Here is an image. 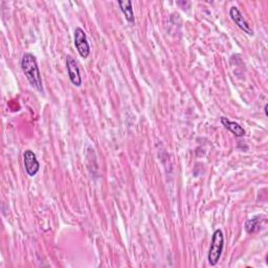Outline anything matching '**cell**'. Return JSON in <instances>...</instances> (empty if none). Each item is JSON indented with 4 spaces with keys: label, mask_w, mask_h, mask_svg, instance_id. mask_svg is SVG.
<instances>
[{
    "label": "cell",
    "mask_w": 268,
    "mask_h": 268,
    "mask_svg": "<svg viewBox=\"0 0 268 268\" xmlns=\"http://www.w3.org/2000/svg\"><path fill=\"white\" fill-rule=\"evenodd\" d=\"M267 108H268V105L266 104V105H265V107H264V111H265V116H266V117L268 116V112H267Z\"/></svg>",
    "instance_id": "10"
},
{
    "label": "cell",
    "mask_w": 268,
    "mask_h": 268,
    "mask_svg": "<svg viewBox=\"0 0 268 268\" xmlns=\"http://www.w3.org/2000/svg\"><path fill=\"white\" fill-rule=\"evenodd\" d=\"M66 68H67L70 82L75 87H80L82 85V76H81L80 69H79L78 67L75 60L71 56L66 57Z\"/></svg>",
    "instance_id": "5"
},
{
    "label": "cell",
    "mask_w": 268,
    "mask_h": 268,
    "mask_svg": "<svg viewBox=\"0 0 268 268\" xmlns=\"http://www.w3.org/2000/svg\"><path fill=\"white\" fill-rule=\"evenodd\" d=\"M229 16L232 17L233 21L238 25V27L240 29H242L244 33H246L249 36H254V30L253 28L250 27V25L248 24V22L245 20V18L243 17V15L241 14V12L239 11V9L237 7H232L229 10Z\"/></svg>",
    "instance_id": "6"
},
{
    "label": "cell",
    "mask_w": 268,
    "mask_h": 268,
    "mask_svg": "<svg viewBox=\"0 0 268 268\" xmlns=\"http://www.w3.org/2000/svg\"><path fill=\"white\" fill-rule=\"evenodd\" d=\"M23 163H24V168H25L27 175L30 177L36 176L37 173L39 172V169H40V164L37 160L36 154L30 150L24 151Z\"/></svg>",
    "instance_id": "4"
},
{
    "label": "cell",
    "mask_w": 268,
    "mask_h": 268,
    "mask_svg": "<svg viewBox=\"0 0 268 268\" xmlns=\"http://www.w3.org/2000/svg\"><path fill=\"white\" fill-rule=\"evenodd\" d=\"M224 247V235L221 229H216L213 234L211 246L208 254V261L211 266H216L221 258Z\"/></svg>",
    "instance_id": "2"
},
{
    "label": "cell",
    "mask_w": 268,
    "mask_h": 268,
    "mask_svg": "<svg viewBox=\"0 0 268 268\" xmlns=\"http://www.w3.org/2000/svg\"><path fill=\"white\" fill-rule=\"evenodd\" d=\"M259 225H260V216H256L254 218L246 220L244 228L248 234H254L258 231Z\"/></svg>",
    "instance_id": "9"
},
{
    "label": "cell",
    "mask_w": 268,
    "mask_h": 268,
    "mask_svg": "<svg viewBox=\"0 0 268 268\" xmlns=\"http://www.w3.org/2000/svg\"><path fill=\"white\" fill-rule=\"evenodd\" d=\"M21 68L27 79L29 84L33 86L37 91L43 92V83H42V78L40 73V69L38 66V63L36 60V57L29 53H26L23 55L21 59Z\"/></svg>",
    "instance_id": "1"
},
{
    "label": "cell",
    "mask_w": 268,
    "mask_h": 268,
    "mask_svg": "<svg viewBox=\"0 0 268 268\" xmlns=\"http://www.w3.org/2000/svg\"><path fill=\"white\" fill-rule=\"evenodd\" d=\"M119 6L123 14L125 15V18L128 22H134V13L132 9V3L130 0H126V2H119Z\"/></svg>",
    "instance_id": "8"
},
{
    "label": "cell",
    "mask_w": 268,
    "mask_h": 268,
    "mask_svg": "<svg viewBox=\"0 0 268 268\" xmlns=\"http://www.w3.org/2000/svg\"><path fill=\"white\" fill-rule=\"evenodd\" d=\"M221 123L226 129H228L232 133H234L237 137H243L245 135V130L243 129L242 126H240L238 123L232 122L227 118H221Z\"/></svg>",
    "instance_id": "7"
},
{
    "label": "cell",
    "mask_w": 268,
    "mask_h": 268,
    "mask_svg": "<svg viewBox=\"0 0 268 268\" xmlns=\"http://www.w3.org/2000/svg\"><path fill=\"white\" fill-rule=\"evenodd\" d=\"M74 46L80 54V56L84 59H87L90 55V46L87 41V37L85 31L81 27H76L74 29Z\"/></svg>",
    "instance_id": "3"
}]
</instances>
